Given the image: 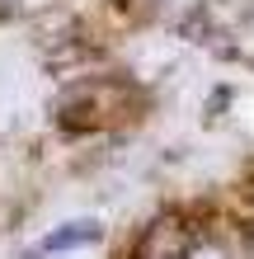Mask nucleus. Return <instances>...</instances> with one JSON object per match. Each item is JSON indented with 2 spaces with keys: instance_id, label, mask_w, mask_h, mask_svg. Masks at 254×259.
<instances>
[{
  "instance_id": "obj_1",
  "label": "nucleus",
  "mask_w": 254,
  "mask_h": 259,
  "mask_svg": "<svg viewBox=\"0 0 254 259\" xmlns=\"http://www.w3.org/2000/svg\"><path fill=\"white\" fill-rule=\"evenodd\" d=\"M99 236H104V226H99V222H66V226H57L52 236H42L33 254H57V250H76V245H94Z\"/></svg>"
},
{
  "instance_id": "obj_2",
  "label": "nucleus",
  "mask_w": 254,
  "mask_h": 259,
  "mask_svg": "<svg viewBox=\"0 0 254 259\" xmlns=\"http://www.w3.org/2000/svg\"><path fill=\"white\" fill-rule=\"evenodd\" d=\"M193 259H221L217 250H198V254H193Z\"/></svg>"
}]
</instances>
